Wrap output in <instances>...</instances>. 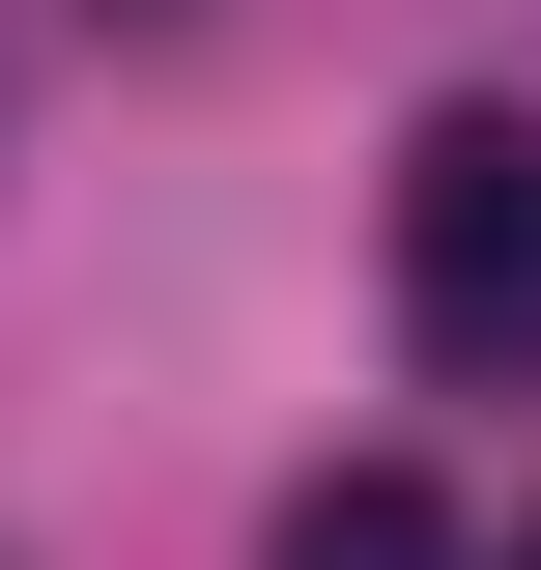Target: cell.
Returning a JSON list of instances; mask_svg holds the SVG:
<instances>
[{"label": "cell", "instance_id": "1", "mask_svg": "<svg viewBox=\"0 0 541 570\" xmlns=\"http://www.w3.org/2000/svg\"><path fill=\"white\" fill-rule=\"evenodd\" d=\"M400 343L456 400H541V115H484V86L400 142Z\"/></svg>", "mask_w": 541, "mask_h": 570}, {"label": "cell", "instance_id": "2", "mask_svg": "<svg viewBox=\"0 0 541 570\" xmlns=\"http://www.w3.org/2000/svg\"><path fill=\"white\" fill-rule=\"evenodd\" d=\"M285 570H456V513L400 456H342V485H285Z\"/></svg>", "mask_w": 541, "mask_h": 570}, {"label": "cell", "instance_id": "3", "mask_svg": "<svg viewBox=\"0 0 541 570\" xmlns=\"http://www.w3.org/2000/svg\"><path fill=\"white\" fill-rule=\"evenodd\" d=\"M513 570H541V542H513Z\"/></svg>", "mask_w": 541, "mask_h": 570}]
</instances>
